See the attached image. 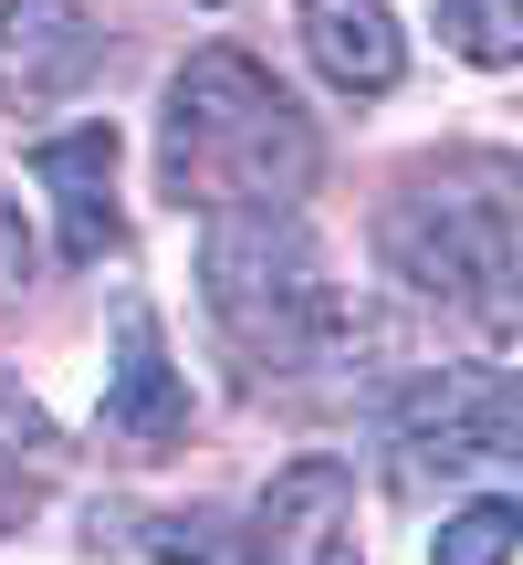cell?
<instances>
[{
  "label": "cell",
  "instance_id": "obj_10",
  "mask_svg": "<svg viewBox=\"0 0 523 565\" xmlns=\"http://www.w3.org/2000/svg\"><path fill=\"white\" fill-rule=\"evenodd\" d=\"M63 482V429L42 419V398H21V377H0V534H21Z\"/></svg>",
  "mask_w": 523,
  "mask_h": 565
},
{
  "label": "cell",
  "instance_id": "obj_7",
  "mask_svg": "<svg viewBox=\"0 0 523 565\" xmlns=\"http://www.w3.org/2000/svg\"><path fill=\"white\" fill-rule=\"evenodd\" d=\"M32 179L53 189V221L74 263H105L116 252V126H74V137H42L32 147Z\"/></svg>",
  "mask_w": 523,
  "mask_h": 565
},
{
  "label": "cell",
  "instance_id": "obj_4",
  "mask_svg": "<svg viewBox=\"0 0 523 565\" xmlns=\"http://www.w3.org/2000/svg\"><path fill=\"white\" fill-rule=\"evenodd\" d=\"M523 440V398H513V366L471 356V366H440V377L408 387V408L387 419V450H398V492H429V482H461L482 461H513Z\"/></svg>",
  "mask_w": 523,
  "mask_h": 565
},
{
  "label": "cell",
  "instance_id": "obj_13",
  "mask_svg": "<svg viewBox=\"0 0 523 565\" xmlns=\"http://www.w3.org/2000/svg\"><path fill=\"white\" fill-rule=\"evenodd\" d=\"M210 534H221L210 513H147V524H137V545L158 555V565H210V555H221Z\"/></svg>",
  "mask_w": 523,
  "mask_h": 565
},
{
  "label": "cell",
  "instance_id": "obj_2",
  "mask_svg": "<svg viewBox=\"0 0 523 565\" xmlns=\"http://www.w3.org/2000/svg\"><path fill=\"white\" fill-rule=\"evenodd\" d=\"M158 168H168V200L179 210H303L314 189V126L303 105L262 74L252 53L210 42L168 74V137H158Z\"/></svg>",
  "mask_w": 523,
  "mask_h": 565
},
{
  "label": "cell",
  "instance_id": "obj_6",
  "mask_svg": "<svg viewBox=\"0 0 523 565\" xmlns=\"http://www.w3.org/2000/svg\"><path fill=\"white\" fill-rule=\"evenodd\" d=\"M105 32L84 0H0V105L11 116H53L95 84Z\"/></svg>",
  "mask_w": 523,
  "mask_h": 565
},
{
  "label": "cell",
  "instance_id": "obj_5",
  "mask_svg": "<svg viewBox=\"0 0 523 565\" xmlns=\"http://www.w3.org/2000/svg\"><path fill=\"white\" fill-rule=\"evenodd\" d=\"M252 555L262 565H366L356 534V471L335 450H303L273 471V492L252 503Z\"/></svg>",
  "mask_w": 523,
  "mask_h": 565
},
{
  "label": "cell",
  "instance_id": "obj_8",
  "mask_svg": "<svg viewBox=\"0 0 523 565\" xmlns=\"http://www.w3.org/2000/svg\"><path fill=\"white\" fill-rule=\"evenodd\" d=\"M293 32H303V53H314V74L335 95H387L408 74V42H398V11L387 0H303Z\"/></svg>",
  "mask_w": 523,
  "mask_h": 565
},
{
  "label": "cell",
  "instance_id": "obj_11",
  "mask_svg": "<svg viewBox=\"0 0 523 565\" xmlns=\"http://www.w3.org/2000/svg\"><path fill=\"white\" fill-rule=\"evenodd\" d=\"M440 42L461 63H482V74H503L523 53V0H440Z\"/></svg>",
  "mask_w": 523,
  "mask_h": 565
},
{
  "label": "cell",
  "instance_id": "obj_12",
  "mask_svg": "<svg viewBox=\"0 0 523 565\" xmlns=\"http://www.w3.org/2000/svg\"><path fill=\"white\" fill-rule=\"evenodd\" d=\"M513 534H523L513 503H461L440 534H429V565H513Z\"/></svg>",
  "mask_w": 523,
  "mask_h": 565
},
{
  "label": "cell",
  "instance_id": "obj_1",
  "mask_svg": "<svg viewBox=\"0 0 523 565\" xmlns=\"http://www.w3.org/2000/svg\"><path fill=\"white\" fill-rule=\"evenodd\" d=\"M377 263L408 303H429L440 324H461L482 356L513 345L523 315V231H513V168L503 158H440L419 179H398V200L377 210Z\"/></svg>",
  "mask_w": 523,
  "mask_h": 565
},
{
  "label": "cell",
  "instance_id": "obj_3",
  "mask_svg": "<svg viewBox=\"0 0 523 565\" xmlns=\"http://www.w3.org/2000/svg\"><path fill=\"white\" fill-rule=\"evenodd\" d=\"M200 294L252 377H303V366H324L345 345V294L324 273L303 210H210L200 221Z\"/></svg>",
  "mask_w": 523,
  "mask_h": 565
},
{
  "label": "cell",
  "instance_id": "obj_14",
  "mask_svg": "<svg viewBox=\"0 0 523 565\" xmlns=\"http://www.w3.org/2000/svg\"><path fill=\"white\" fill-rule=\"evenodd\" d=\"M32 273H42V252H32V221H21V200L0 189V303H21V294H32Z\"/></svg>",
  "mask_w": 523,
  "mask_h": 565
},
{
  "label": "cell",
  "instance_id": "obj_9",
  "mask_svg": "<svg viewBox=\"0 0 523 565\" xmlns=\"http://www.w3.org/2000/svg\"><path fill=\"white\" fill-rule=\"evenodd\" d=\"M105 429H116V440H179V429H189V387H179V366H168L158 315H147V303H126V315H116V377H105Z\"/></svg>",
  "mask_w": 523,
  "mask_h": 565
}]
</instances>
